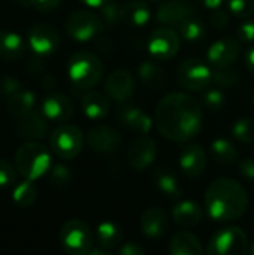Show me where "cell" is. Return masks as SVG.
<instances>
[{
	"mask_svg": "<svg viewBox=\"0 0 254 255\" xmlns=\"http://www.w3.org/2000/svg\"><path fill=\"white\" fill-rule=\"evenodd\" d=\"M204 112L196 99L187 93L166 94L156 106L154 126L159 133L177 143L193 140L202 130Z\"/></svg>",
	"mask_w": 254,
	"mask_h": 255,
	"instance_id": "1",
	"label": "cell"
},
{
	"mask_svg": "<svg viewBox=\"0 0 254 255\" xmlns=\"http://www.w3.org/2000/svg\"><path fill=\"white\" fill-rule=\"evenodd\" d=\"M249 208L246 188L232 178L214 179L205 191V212L214 221L238 220Z\"/></svg>",
	"mask_w": 254,
	"mask_h": 255,
	"instance_id": "2",
	"label": "cell"
},
{
	"mask_svg": "<svg viewBox=\"0 0 254 255\" xmlns=\"http://www.w3.org/2000/svg\"><path fill=\"white\" fill-rule=\"evenodd\" d=\"M52 151L43 143L30 140L24 142L13 155V163L18 173L28 181H37L45 176L52 167Z\"/></svg>",
	"mask_w": 254,
	"mask_h": 255,
	"instance_id": "3",
	"label": "cell"
},
{
	"mask_svg": "<svg viewBox=\"0 0 254 255\" xmlns=\"http://www.w3.org/2000/svg\"><path fill=\"white\" fill-rule=\"evenodd\" d=\"M67 76L78 90H91L103 76V63L100 57L90 51L75 52L67 63Z\"/></svg>",
	"mask_w": 254,
	"mask_h": 255,
	"instance_id": "4",
	"label": "cell"
},
{
	"mask_svg": "<svg viewBox=\"0 0 254 255\" xmlns=\"http://www.w3.org/2000/svg\"><path fill=\"white\" fill-rule=\"evenodd\" d=\"M84 133L73 124H60L49 134V149L60 160H72L84 148Z\"/></svg>",
	"mask_w": 254,
	"mask_h": 255,
	"instance_id": "5",
	"label": "cell"
},
{
	"mask_svg": "<svg viewBox=\"0 0 254 255\" xmlns=\"http://www.w3.org/2000/svg\"><path fill=\"white\" fill-rule=\"evenodd\" d=\"M58 241L61 248L72 255H88L94 247L91 229L81 220L66 221L58 232Z\"/></svg>",
	"mask_w": 254,
	"mask_h": 255,
	"instance_id": "6",
	"label": "cell"
},
{
	"mask_svg": "<svg viewBox=\"0 0 254 255\" xmlns=\"http://www.w3.org/2000/svg\"><path fill=\"white\" fill-rule=\"evenodd\" d=\"M177 84L187 91H202L213 84V69L210 63L199 58H187L175 70Z\"/></svg>",
	"mask_w": 254,
	"mask_h": 255,
	"instance_id": "7",
	"label": "cell"
},
{
	"mask_svg": "<svg viewBox=\"0 0 254 255\" xmlns=\"http://www.w3.org/2000/svg\"><path fill=\"white\" fill-rule=\"evenodd\" d=\"M103 30V19L91 10H75L66 19V31L76 42L96 40Z\"/></svg>",
	"mask_w": 254,
	"mask_h": 255,
	"instance_id": "8",
	"label": "cell"
},
{
	"mask_svg": "<svg viewBox=\"0 0 254 255\" xmlns=\"http://www.w3.org/2000/svg\"><path fill=\"white\" fill-rule=\"evenodd\" d=\"M249 238L240 227L231 226L219 230L210 241L207 253L210 255H244L249 251Z\"/></svg>",
	"mask_w": 254,
	"mask_h": 255,
	"instance_id": "9",
	"label": "cell"
},
{
	"mask_svg": "<svg viewBox=\"0 0 254 255\" xmlns=\"http://www.w3.org/2000/svg\"><path fill=\"white\" fill-rule=\"evenodd\" d=\"M181 46V37L172 27L162 25L156 28L147 42V49L150 55L157 61H165L174 58Z\"/></svg>",
	"mask_w": 254,
	"mask_h": 255,
	"instance_id": "10",
	"label": "cell"
},
{
	"mask_svg": "<svg viewBox=\"0 0 254 255\" xmlns=\"http://www.w3.org/2000/svg\"><path fill=\"white\" fill-rule=\"evenodd\" d=\"M85 142L93 152L103 155L117 152L123 145L120 131L105 124L93 126L85 134Z\"/></svg>",
	"mask_w": 254,
	"mask_h": 255,
	"instance_id": "11",
	"label": "cell"
},
{
	"mask_svg": "<svg viewBox=\"0 0 254 255\" xmlns=\"http://www.w3.org/2000/svg\"><path fill=\"white\" fill-rule=\"evenodd\" d=\"M30 49L37 57H48L52 55L60 46V34L57 28L46 22L34 24L27 37Z\"/></svg>",
	"mask_w": 254,
	"mask_h": 255,
	"instance_id": "12",
	"label": "cell"
},
{
	"mask_svg": "<svg viewBox=\"0 0 254 255\" xmlns=\"http://www.w3.org/2000/svg\"><path fill=\"white\" fill-rule=\"evenodd\" d=\"M126 157H127V163L132 169L142 172V170L148 169L156 161L157 145L147 134H141L130 143Z\"/></svg>",
	"mask_w": 254,
	"mask_h": 255,
	"instance_id": "13",
	"label": "cell"
},
{
	"mask_svg": "<svg viewBox=\"0 0 254 255\" xmlns=\"http://www.w3.org/2000/svg\"><path fill=\"white\" fill-rule=\"evenodd\" d=\"M241 43L237 37H222L211 43L207 52L208 63L219 69V67H231L240 57Z\"/></svg>",
	"mask_w": 254,
	"mask_h": 255,
	"instance_id": "14",
	"label": "cell"
},
{
	"mask_svg": "<svg viewBox=\"0 0 254 255\" xmlns=\"http://www.w3.org/2000/svg\"><path fill=\"white\" fill-rule=\"evenodd\" d=\"M15 133L24 142H40L48 136V120L36 109L15 118Z\"/></svg>",
	"mask_w": 254,
	"mask_h": 255,
	"instance_id": "15",
	"label": "cell"
},
{
	"mask_svg": "<svg viewBox=\"0 0 254 255\" xmlns=\"http://www.w3.org/2000/svg\"><path fill=\"white\" fill-rule=\"evenodd\" d=\"M135 90H136L135 78L126 69H117L111 72L105 79L106 94L118 103H126L127 100H130L135 94Z\"/></svg>",
	"mask_w": 254,
	"mask_h": 255,
	"instance_id": "16",
	"label": "cell"
},
{
	"mask_svg": "<svg viewBox=\"0 0 254 255\" xmlns=\"http://www.w3.org/2000/svg\"><path fill=\"white\" fill-rule=\"evenodd\" d=\"M40 112L43 114V117L48 121L66 123L73 117L75 108L67 96H64L63 93H58V91H51L42 99Z\"/></svg>",
	"mask_w": 254,
	"mask_h": 255,
	"instance_id": "17",
	"label": "cell"
},
{
	"mask_svg": "<svg viewBox=\"0 0 254 255\" xmlns=\"http://www.w3.org/2000/svg\"><path fill=\"white\" fill-rule=\"evenodd\" d=\"M196 15L195 7L189 0H168L159 4L156 10V19L166 27L177 28L183 21Z\"/></svg>",
	"mask_w": 254,
	"mask_h": 255,
	"instance_id": "18",
	"label": "cell"
},
{
	"mask_svg": "<svg viewBox=\"0 0 254 255\" xmlns=\"http://www.w3.org/2000/svg\"><path fill=\"white\" fill-rule=\"evenodd\" d=\"M117 123L129 131H135L138 134H148L154 126L151 117L144 112L141 108L133 105H123L115 112Z\"/></svg>",
	"mask_w": 254,
	"mask_h": 255,
	"instance_id": "19",
	"label": "cell"
},
{
	"mask_svg": "<svg viewBox=\"0 0 254 255\" xmlns=\"http://www.w3.org/2000/svg\"><path fill=\"white\" fill-rule=\"evenodd\" d=\"M208 166L207 154L198 143L184 146L180 152V167L187 178H199L205 173Z\"/></svg>",
	"mask_w": 254,
	"mask_h": 255,
	"instance_id": "20",
	"label": "cell"
},
{
	"mask_svg": "<svg viewBox=\"0 0 254 255\" xmlns=\"http://www.w3.org/2000/svg\"><path fill=\"white\" fill-rule=\"evenodd\" d=\"M139 227L144 236L150 239H159L169 230V217L160 208H148L141 215Z\"/></svg>",
	"mask_w": 254,
	"mask_h": 255,
	"instance_id": "21",
	"label": "cell"
},
{
	"mask_svg": "<svg viewBox=\"0 0 254 255\" xmlns=\"http://www.w3.org/2000/svg\"><path fill=\"white\" fill-rule=\"evenodd\" d=\"M24 37L13 30H0V60L15 61L24 57L27 51Z\"/></svg>",
	"mask_w": 254,
	"mask_h": 255,
	"instance_id": "22",
	"label": "cell"
},
{
	"mask_svg": "<svg viewBox=\"0 0 254 255\" xmlns=\"http://www.w3.org/2000/svg\"><path fill=\"white\" fill-rule=\"evenodd\" d=\"M138 76L141 82L151 91H163L168 85V75L165 69L153 60H145L138 66Z\"/></svg>",
	"mask_w": 254,
	"mask_h": 255,
	"instance_id": "23",
	"label": "cell"
},
{
	"mask_svg": "<svg viewBox=\"0 0 254 255\" xmlns=\"http://www.w3.org/2000/svg\"><path fill=\"white\" fill-rule=\"evenodd\" d=\"M172 220L180 227H195L204 220V209L193 200H181L172 208Z\"/></svg>",
	"mask_w": 254,
	"mask_h": 255,
	"instance_id": "24",
	"label": "cell"
},
{
	"mask_svg": "<svg viewBox=\"0 0 254 255\" xmlns=\"http://www.w3.org/2000/svg\"><path fill=\"white\" fill-rule=\"evenodd\" d=\"M168 251L171 255H201L204 253V247L196 235L184 230L172 236Z\"/></svg>",
	"mask_w": 254,
	"mask_h": 255,
	"instance_id": "25",
	"label": "cell"
},
{
	"mask_svg": "<svg viewBox=\"0 0 254 255\" xmlns=\"http://www.w3.org/2000/svg\"><path fill=\"white\" fill-rule=\"evenodd\" d=\"M81 108L85 117H88L93 121H99V120H103L109 114L111 103H109V99L103 93L88 91L81 99Z\"/></svg>",
	"mask_w": 254,
	"mask_h": 255,
	"instance_id": "26",
	"label": "cell"
},
{
	"mask_svg": "<svg viewBox=\"0 0 254 255\" xmlns=\"http://www.w3.org/2000/svg\"><path fill=\"white\" fill-rule=\"evenodd\" d=\"M151 18L148 4L142 0H130L123 4V21L133 27H144Z\"/></svg>",
	"mask_w": 254,
	"mask_h": 255,
	"instance_id": "27",
	"label": "cell"
},
{
	"mask_svg": "<svg viewBox=\"0 0 254 255\" xmlns=\"http://www.w3.org/2000/svg\"><path fill=\"white\" fill-rule=\"evenodd\" d=\"M96 239H97L99 247L112 251L115 247L121 244L123 230L114 221H102L96 229Z\"/></svg>",
	"mask_w": 254,
	"mask_h": 255,
	"instance_id": "28",
	"label": "cell"
},
{
	"mask_svg": "<svg viewBox=\"0 0 254 255\" xmlns=\"http://www.w3.org/2000/svg\"><path fill=\"white\" fill-rule=\"evenodd\" d=\"M156 185L160 190V193L168 197L169 200H178L183 196V188L180 187V182L175 176V173L166 167H160L156 172Z\"/></svg>",
	"mask_w": 254,
	"mask_h": 255,
	"instance_id": "29",
	"label": "cell"
},
{
	"mask_svg": "<svg viewBox=\"0 0 254 255\" xmlns=\"http://www.w3.org/2000/svg\"><path fill=\"white\" fill-rule=\"evenodd\" d=\"M36 96L34 93L28 91V90H21L16 94H13L10 99L6 100V108L7 112L13 117L18 118L21 115H25L31 111L36 109Z\"/></svg>",
	"mask_w": 254,
	"mask_h": 255,
	"instance_id": "30",
	"label": "cell"
},
{
	"mask_svg": "<svg viewBox=\"0 0 254 255\" xmlns=\"http://www.w3.org/2000/svg\"><path fill=\"white\" fill-rule=\"evenodd\" d=\"M177 31H178L180 37L184 42H189V43H198V42H201L207 36L205 24L198 16H195V15L187 18L186 21H183L177 27Z\"/></svg>",
	"mask_w": 254,
	"mask_h": 255,
	"instance_id": "31",
	"label": "cell"
},
{
	"mask_svg": "<svg viewBox=\"0 0 254 255\" xmlns=\"http://www.w3.org/2000/svg\"><path fill=\"white\" fill-rule=\"evenodd\" d=\"M211 155L213 158L219 163V164H223V166H228V164H232L235 163L237 157H238V151L235 148V145L225 139V137H219V139H214L211 142Z\"/></svg>",
	"mask_w": 254,
	"mask_h": 255,
	"instance_id": "32",
	"label": "cell"
},
{
	"mask_svg": "<svg viewBox=\"0 0 254 255\" xmlns=\"http://www.w3.org/2000/svg\"><path fill=\"white\" fill-rule=\"evenodd\" d=\"M37 196H39V191L34 185V181H28V179H24L19 184H15L13 193H12V199L19 208H30L37 200Z\"/></svg>",
	"mask_w": 254,
	"mask_h": 255,
	"instance_id": "33",
	"label": "cell"
},
{
	"mask_svg": "<svg viewBox=\"0 0 254 255\" xmlns=\"http://www.w3.org/2000/svg\"><path fill=\"white\" fill-rule=\"evenodd\" d=\"M232 136L241 143L254 142V120L253 118H240L232 126Z\"/></svg>",
	"mask_w": 254,
	"mask_h": 255,
	"instance_id": "34",
	"label": "cell"
},
{
	"mask_svg": "<svg viewBox=\"0 0 254 255\" xmlns=\"http://www.w3.org/2000/svg\"><path fill=\"white\" fill-rule=\"evenodd\" d=\"M213 82L217 84L219 87L225 88H232L240 82V75L235 69L231 67H219L213 69Z\"/></svg>",
	"mask_w": 254,
	"mask_h": 255,
	"instance_id": "35",
	"label": "cell"
},
{
	"mask_svg": "<svg viewBox=\"0 0 254 255\" xmlns=\"http://www.w3.org/2000/svg\"><path fill=\"white\" fill-rule=\"evenodd\" d=\"M100 18L103 19L105 25H115L123 21V6L118 1L111 0L100 9Z\"/></svg>",
	"mask_w": 254,
	"mask_h": 255,
	"instance_id": "36",
	"label": "cell"
},
{
	"mask_svg": "<svg viewBox=\"0 0 254 255\" xmlns=\"http://www.w3.org/2000/svg\"><path fill=\"white\" fill-rule=\"evenodd\" d=\"M72 179L70 169L64 164H55L49 170V184L54 188H64Z\"/></svg>",
	"mask_w": 254,
	"mask_h": 255,
	"instance_id": "37",
	"label": "cell"
},
{
	"mask_svg": "<svg viewBox=\"0 0 254 255\" xmlns=\"http://www.w3.org/2000/svg\"><path fill=\"white\" fill-rule=\"evenodd\" d=\"M228 9L237 18H250L254 15V0H228Z\"/></svg>",
	"mask_w": 254,
	"mask_h": 255,
	"instance_id": "38",
	"label": "cell"
},
{
	"mask_svg": "<svg viewBox=\"0 0 254 255\" xmlns=\"http://www.w3.org/2000/svg\"><path fill=\"white\" fill-rule=\"evenodd\" d=\"M225 100H226V97L220 88H210L208 87L205 90V93L202 94V102H204L205 108L210 111H214V112L220 111L223 108Z\"/></svg>",
	"mask_w": 254,
	"mask_h": 255,
	"instance_id": "39",
	"label": "cell"
},
{
	"mask_svg": "<svg viewBox=\"0 0 254 255\" xmlns=\"http://www.w3.org/2000/svg\"><path fill=\"white\" fill-rule=\"evenodd\" d=\"M16 167L0 158V188H7L16 184Z\"/></svg>",
	"mask_w": 254,
	"mask_h": 255,
	"instance_id": "40",
	"label": "cell"
},
{
	"mask_svg": "<svg viewBox=\"0 0 254 255\" xmlns=\"http://www.w3.org/2000/svg\"><path fill=\"white\" fill-rule=\"evenodd\" d=\"M21 90H22L21 81L16 79V78L12 76V75L4 76L3 81H1V84H0V96H1L4 100L10 99L13 94H16V93L21 91Z\"/></svg>",
	"mask_w": 254,
	"mask_h": 255,
	"instance_id": "41",
	"label": "cell"
},
{
	"mask_svg": "<svg viewBox=\"0 0 254 255\" xmlns=\"http://www.w3.org/2000/svg\"><path fill=\"white\" fill-rule=\"evenodd\" d=\"M237 34H238V39L241 42L254 43V19L252 16L244 18V21L238 25Z\"/></svg>",
	"mask_w": 254,
	"mask_h": 255,
	"instance_id": "42",
	"label": "cell"
},
{
	"mask_svg": "<svg viewBox=\"0 0 254 255\" xmlns=\"http://www.w3.org/2000/svg\"><path fill=\"white\" fill-rule=\"evenodd\" d=\"M210 21L216 28L223 30V28H226L229 25L231 16H229V13L226 10H222L220 7H217V9H213V12L210 15Z\"/></svg>",
	"mask_w": 254,
	"mask_h": 255,
	"instance_id": "43",
	"label": "cell"
},
{
	"mask_svg": "<svg viewBox=\"0 0 254 255\" xmlns=\"http://www.w3.org/2000/svg\"><path fill=\"white\" fill-rule=\"evenodd\" d=\"M238 172L247 181H254V158H243L238 163Z\"/></svg>",
	"mask_w": 254,
	"mask_h": 255,
	"instance_id": "44",
	"label": "cell"
},
{
	"mask_svg": "<svg viewBox=\"0 0 254 255\" xmlns=\"http://www.w3.org/2000/svg\"><path fill=\"white\" fill-rule=\"evenodd\" d=\"M63 0H31V4L39 12H52L55 10Z\"/></svg>",
	"mask_w": 254,
	"mask_h": 255,
	"instance_id": "45",
	"label": "cell"
},
{
	"mask_svg": "<svg viewBox=\"0 0 254 255\" xmlns=\"http://www.w3.org/2000/svg\"><path fill=\"white\" fill-rule=\"evenodd\" d=\"M147 250L141 247L138 242H127L120 247L118 254L120 255H145Z\"/></svg>",
	"mask_w": 254,
	"mask_h": 255,
	"instance_id": "46",
	"label": "cell"
},
{
	"mask_svg": "<svg viewBox=\"0 0 254 255\" xmlns=\"http://www.w3.org/2000/svg\"><path fill=\"white\" fill-rule=\"evenodd\" d=\"M244 63H246V67H247L252 73H254V46L247 49V52H246V55H244Z\"/></svg>",
	"mask_w": 254,
	"mask_h": 255,
	"instance_id": "47",
	"label": "cell"
},
{
	"mask_svg": "<svg viewBox=\"0 0 254 255\" xmlns=\"http://www.w3.org/2000/svg\"><path fill=\"white\" fill-rule=\"evenodd\" d=\"M96 45H97L99 51L103 52V54H109L112 51V45L109 43L108 39H97V43Z\"/></svg>",
	"mask_w": 254,
	"mask_h": 255,
	"instance_id": "48",
	"label": "cell"
},
{
	"mask_svg": "<svg viewBox=\"0 0 254 255\" xmlns=\"http://www.w3.org/2000/svg\"><path fill=\"white\" fill-rule=\"evenodd\" d=\"M81 3H84L85 6L88 7H93V9H100L102 6H105L106 3H109L111 0H79Z\"/></svg>",
	"mask_w": 254,
	"mask_h": 255,
	"instance_id": "49",
	"label": "cell"
},
{
	"mask_svg": "<svg viewBox=\"0 0 254 255\" xmlns=\"http://www.w3.org/2000/svg\"><path fill=\"white\" fill-rule=\"evenodd\" d=\"M225 1H226V0H201V3H202L204 6H207L208 9H217V7H220Z\"/></svg>",
	"mask_w": 254,
	"mask_h": 255,
	"instance_id": "50",
	"label": "cell"
},
{
	"mask_svg": "<svg viewBox=\"0 0 254 255\" xmlns=\"http://www.w3.org/2000/svg\"><path fill=\"white\" fill-rule=\"evenodd\" d=\"M42 85L45 87V90H52L57 85V81L52 78V75H46L42 81Z\"/></svg>",
	"mask_w": 254,
	"mask_h": 255,
	"instance_id": "51",
	"label": "cell"
},
{
	"mask_svg": "<svg viewBox=\"0 0 254 255\" xmlns=\"http://www.w3.org/2000/svg\"><path fill=\"white\" fill-rule=\"evenodd\" d=\"M9 1H13V3L19 4V6H24V7H27V6H33V4H31V0H9Z\"/></svg>",
	"mask_w": 254,
	"mask_h": 255,
	"instance_id": "52",
	"label": "cell"
},
{
	"mask_svg": "<svg viewBox=\"0 0 254 255\" xmlns=\"http://www.w3.org/2000/svg\"><path fill=\"white\" fill-rule=\"evenodd\" d=\"M249 253H250L252 255H254V241H253V244L249 247Z\"/></svg>",
	"mask_w": 254,
	"mask_h": 255,
	"instance_id": "53",
	"label": "cell"
},
{
	"mask_svg": "<svg viewBox=\"0 0 254 255\" xmlns=\"http://www.w3.org/2000/svg\"><path fill=\"white\" fill-rule=\"evenodd\" d=\"M150 1H162V0H150Z\"/></svg>",
	"mask_w": 254,
	"mask_h": 255,
	"instance_id": "54",
	"label": "cell"
},
{
	"mask_svg": "<svg viewBox=\"0 0 254 255\" xmlns=\"http://www.w3.org/2000/svg\"><path fill=\"white\" fill-rule=\"evenodd\" d=\"M253 102H254V93H253Z\"/></svg>",
	"mask_w": 254,
	"mask_h": 255,
	"instance_id": "55",
	"label": "cell"
},
{
	"mask_svg": "<svg viewBox=\"0 0 254 255\" xmlns=\"http://www.w3.org/2000/svg\"><path fill=\"white\" fill-rule=\"evenodd\" d=\"M253 224H254V217H253Z\"/></svg>",
	"mask_w": 254,
	"mask_h": 255,
	"instance_id": "56",
	"label": "cell"
}]
</instances>
